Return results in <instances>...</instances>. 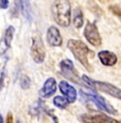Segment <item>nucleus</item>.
<instances>
[{
	"label": "nucleus",
	"mask_w": 121,
	"mask_h": 123,
	"mask_svg": "<svg viewBox=\"0 0 121 123\" xmlns=\"http://www.w3.org/2000/svg\"><path fill=\"white\" fill-rule=\"evenodd\" d=\"M18 123H19V122H18Z\"/></svg>",
	"instance_id": "22"
},
{
	"label": "nucleus",
	"mask_w": 121,
	"mask_h": 123,
	"mask_svg": "<svg viewBox=\"0 0 121 123\" xmlns=\"http://www.w3.org/2000/svg\"><path fill=\"white\" fill-rule=\"evenodd\" d=\"M4 74H6V72H4V70L2 71L1 75H0V91H1L2 87H3V82H4Z\"/></svg>",
	"instance_id": "19"
},
{
	"label": "nucleus",
	"mask_w": 121,
	"mask_h": 123,
	"mask_svg": "<svg viewBox=\"0 0 121 123\" xmlns=\"http://www.w3.org/2000/svg\"><path fill=\"white\" fill-rule=\"evenodd\" d=\"M31 56L33 61L37 64H42L45 61L46 57V50L45 46L40 36H34L32 39V45H31Z\"/></svg>",
	"instance_id": "4"
},
{
	"label": "nucleus",
	"mask_w": 121,
	"mask_h": 123,
	"mask_svg": "<svg viewBox=\"0 0 121 123\" xmlns=\"http://www.w3.org/2000/svg\"><path fill=\"white\" fill-rule=\"evenodd\" d=\"M81 120L84 123H121L119 120L113 119L106 115H88L85 114L81 116Z\"/></svg>",
	"instance_id": "7"
},
{
	"label": "nucleus",
	"mask_w": 121,
	"mask_h": 123,
	"mask_svg": "<svg viewBox=\"0 0 121 123\" xmlns=\"http://www.w3.org/2000/svg\"><path fill=\"white\" fill-rule=\"evenodd\" d=\"M82 94H83L85 98H87L88 100L94 102L96 104V106L99 109H101L102 111H105L110 115H117V111L103 97L98 96L96 93H90V92H85V91H82Z\"/></svg>",
	"instance_id": "3"
},
{
	"label": "nucleus",
	"mask_w": 121,
	"mask_h": 123,
	"mask_svg": "<svg viewBox=\"0 0 121 123\" xmlns=\"http://www.w3.org/2000/svg\"><path fill=\"white\" fill-rule=\"evenodd\" d=\"M14 32H15V29H14V27H12V25L7 27L6 30L4 31L3 43H4V45H6V48H10V47H11L13 37H14Z\"/></svg>",
	"instance_id": "13"
},
{
	"label": "nucleus",
	"mask_w": 121,
	"mask_h": 123,
	"mask_svg": "<svg viewBox=\"0 0 121 123\" xmlns=\"http://www.w3.org/2000/svg\"><path fill=\"white\" fill-rule=\"evenodd\" d=\"M47 42L51 47H61L63 43V38L57 28L50 27L47 31Z\"/></svg>",
	"instance_id": "10"
},
{
	"label": "nucleus",
	"mask_w": 121,
	"mask_h": 123,
	"mask_svg": "<svg viewBox=\"0 0 121 123\" xmlns=\"http://www.w3.org/2000/svg\"><path fill=\"white\" fill-rule=\"evenodd\" d=\"M58 87H60L61 92L65 96V98L67 99V101L69 103H74L76 102V97H78V92H76L74 87H72L66 81H61L60 84H58Z\"/></svg>",
	"instance_id": "9"
},
{
	"label": "nucleus",
	"mask_w": 121,
	"mask_h": 123,
	"mask_svg": "<svg viewBox=\"0 0 121 123\" xmlns=\"http://www.w3.org/2000/svg\"><path fill=\"white\" fill-rule=\"evenodd\" d=\"M6 123H14V121H13V116L11 112H9L7 114V117H6Z\"/></svg>",
	"instance_id": "20"
},
{
	"label": "nucleus",
	"mask_w": 121,
	"mask_h": 123,
	"mask_svg": "<svg viewBox=\"0 0 121 123\" xmlns=\"http://www.w3.org/2000/svg\"><path fill=\"white\" fill-rule=\"evenodd\" d=\"M83 13L82 11L79 9H76L73 12V25L74 27L76 28V29H80V28H82V25H83Z\"/></svg>",
	"instance_id": "14"
},
{
	"label": "nucleus",
	"mask_w": 121,
	"mask_h": 123,
	"mask_svg": "<svg viewBox=\"0 0 121 123\" xmlns=\"http://www.w3.org/2000/svg\"><path fill=\"white\" fill-rule=\"evenodd\" d=\"M56 91V81L53 78H49L47 79V81L44 83V86L42 87L39 91V96L42 98L46 99V98H50Z\"/></svg>",
	"instance_id": "11"
},
{
	"label": "nucleus",
	"mask_w": 121,
	"mask_h": 123,
	"mask_svg": "<svg viewBox=\"0 0 121 123\" xmlns=\"http://www.w3.org/2000/svg\"><path fill=\"white\" fill-rule=\"evenodd\" d=\"M0 123H3V119H2V116H1V114H0Z\"/></svg>",
	"instance_id": "21"
},
{
	"label": "nucleus",
	"mask_w": 121,
	"mask_h": 123,
	"mask_svg": "<svg viewBox=\"0 0 121 123\" xmlns=\"http://www.w3.org/2000/svg\"><path fill=\"white\" fill-rule=\"evenodd\" d=\"M31 85V81L27 75H21L20 78V86L22 89H28Z\"/></svg>",
	"instance_id": "16"
},
{
	"label": "nucleus",
	"mask_w": 121,
	"mask_h": 123,
	"mask_svg": "<svg viewBox=\"0 0 121 123\" xmlns=\"http://www.w3.org/2000/svg\"><path fill=\"white\" fill-rule=\"evenodd\" d=\"M92 86H94V89H98L102 92H105L106 94H109V96L121 101V89L113 85V84L106 83V82L92 81Z\"/></svg>",
	"instance_id": "6"
},
{
	"label": "nucleus",
	"mask_w": 121,
	"mask_h": 123,
	"mask_svg": "<svg viewBox=\"0 0 121 123\" xmlns=\"http://www.w3.org/2000/svg\"><path fill=\"white\" fill-rule=\"evenodd\" d=\"M52 15L55 22L67 28L71 22V6L68 0H56L52 6Z\"/></svg>",
	"instance_id": "1"
},
{
	"label": "nucleus",
	"mask_w": 121,
	"mask_h": 123,
	"mask_svg": "<svg viewBox=\"0 0 121 123\" xmlns=\"http://www.w3.org/2000/svg\"><path fill=\"white\" fill-rule=\"evenodd\" d=\"M67 47L71 51V53L73 54L74 57H76L87 70H90L88 55H89V53H91V50L89 49L83 42L78 40V39H69L68 43H67Z\"/></svg>",
	"instance_id": "2"
},
{
	"label": "nucleus",
	"mask_w": 121,
	"mask_h": 123,
	"mask_svg": "<svg viewBox=\"0 0 121 123\" xmlns=\"http://www.w3.org/2000/svg\"><path fill=\"white\" fill-rule=\"evenodd\" d=\"M98 57H99L100 62H101L102 65L104 66H114L116 63H117L118 58H117V55L115 53L110 52L108 50H103V51H100L98 53Z\"/></svg>",
	"instance_id": "12"
},
{
	"label": "nucleus",
	"mask_w": 121,
	"mask_h": 123,
	"mask_svg": "<svg viewBox=\"0 0 121 123\" xmlns=\"http://www.w3.org/2000/svg\"><path fill=\"white\" fill-rule=\"evenodd\" d=\"M9 7V0H0V9L6 10Z\"/></svg>",
	"instance_id": "18"
},
{
	"label": "nucleus",
	"mask_w": 121,
	"mask_h": 123,
	"mask_svg": "<svg viewBox=\"0 0 121 123\" xmlns=\"http://www.w3.org/2000/svg\"><path fill=\"white\" fill-rule=\"evenodd\" d=\"M53 104H54L56 107H58V108L64 109L69 105V102L67 101V99L64 98V97L57 96V97H55V98L53 99Z\"/></svg>",
	"instance_id": "15"
},
{
	"label": "nucleus",
	"mask_w": 121,
	"mask_h": 123,
	"mask_svg": "<svg viewBox=\"0 0 121 123\" xmlns=\"http://www.w3.org/2000/svg\"><path fill=\"white\" fill-rule=\"evenodd\" d=\"M110 10H112V12L116 14L118 17H120L121 18V7L119 6H110Z\"/></svg>",
	"instance_id": "17"
},
{
	"label": "nucleus",
	"mask_w": 121,
	"mask_h": 123,
	"mask_svg": "<svg viewBox=\"0 0 121 123\" xmlns=\"http://www.w3.org/2000/svg\"><path fill=\"white\" fill-rule=\"evenodd\" d=\"M60 68H61V71H62V74L64 76H66L67 79L69 80H73L74 82L78 83V75H76V72L74 70V66H73V63L71 62L70 60H63L60 64Z\"/></svg>",
	"instance_id": "8"
},
{
	"label": "nucleus",
	"mask_w": 121,
	"mask_h": 123,
	"mask_svg": "<svg viewBox=\"0 0 121 123\" xmlns=\"http://www.w3.org/2000/svg\"><path fill=\"white\" fill-rule=\"evenodd\" d=\"M84 36L90 45L95 47H99L102 43V39L100 36V33L98 31L97 25L92 22H88L84 29Z\"/></svg>",
	"instance_id": "5"
}]
</instances>
